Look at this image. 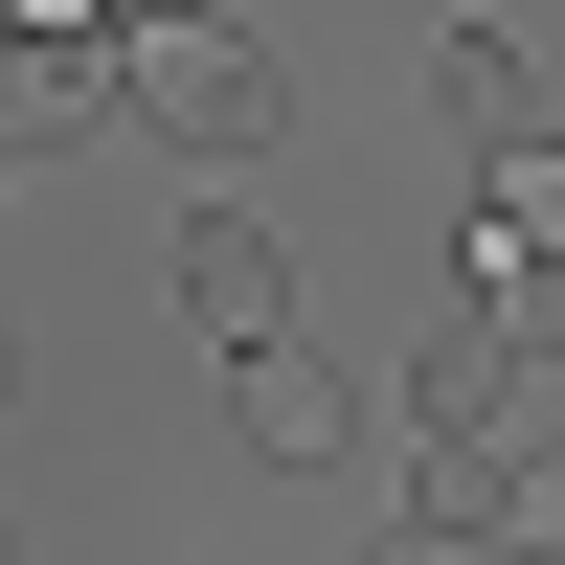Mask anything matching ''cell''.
Returning a JSON list of instances; mask_svg holds the SVG:
<instances>
[{
    "label": "cell",
    "mask_w": 565,
    "mask_h": 565,
    "mask_svg": "<svg viewBox=\"0 0 565 565\" xmlns=\"http://www.w3.org/2000/svg\"><path fill=\"white\" fill-rule=\"evenodd\" d=\"M521 385H543V362L498 340V317L430 362V385H407V430H430V498H476V521H498V476H521Z\"/></svg>",
    "instance_id": "2"
},
{
    "label": "cell",
    "mask_w": 565,
    "mask_h": 565,
    "mask_svg": "<svg viewBox=\"0 0 565 565\" xmlns=\"http://www.w3.org/2000/svg\"><path fill=\"white\" fill-rule=\"evenodd\" d=\"M498 340H521V362H565V249H498Z\"/></svg>",
    "instance_id": "8"
},
{
    "label": "cell",
    "mask_w": 565,
    "mask_h": 565,
    "mask_svg": "<svg viewBox=\"0 0 565 565\" xmlns=\"http://www.w3.org/2000/svg\"><path fill=\"white\" fill-rule=\"evenodd\" d=\"M498 249H565V136H498Z\"/></svg>",
    "instance_id": "7"
},
{
    "label": "cell",
    "mask_w": 565,
    "mask_h": 565,
    "mask_svg": "<svg viewBox=\"0 0 565 565\" xmlns=\"http://www.w3.org/2000/svg\"><path fill=\"white\" fill-rule=\"evenodd\" d=\"M430 90H452V136H476V159H498V136H543V68H521L498 23H452V45H430Z\"/></svg>",
    "instance_id": "5"
},
{
    "label": "cell",
    "mask_w": 565,
    "mask_h": 565,
    "mask_svg": "<svg viewBox=\"0 0 565 565\" xmlns=\"http://www.w3.org/2000/svg\"><path fill=\"white\" fill-rule=\"evenodd\" d=\"M114 68H136V114H159L181 159H271V114H295V90H271V45H249V23H204V0H159Z\"/></svg>",
    "instance_id": "1"
},
{
    "label": "cell",
    "mask_w": 565,
    "mask_h": 565,
    "mask_svg": "<svg viewBox=\"0 0 565 565\" xmlns=\"http://www.w3.org/2000/svg\"><path fill=\"white\" fill-rule=\"evenodd\" d=\"M362 565H521V543H498L476 498H452V521H385V543H362Z\"/></svg>",
    "instance_id": "10"
},
{
    "label": "cell",
    "mask_w": 565,
    "mask_h": 565,
    "mask_svg": "<svg viewBox=\"0 0 565 565\" xmlns=\"http://www.w3.org/2000/svg\"><path fill=\"white\" fill-rule=\"evenodd\" d=\"M340 430H362V407H340V362H295V340H249V452H295V476H317Z\"/></svg>",
    "instance_id": "4"
},
{
    "label": "cell",
    "mask_w": 565,
    "mask_h": 565,
    "mask_svg": "<svg viewBox=\"0 0 565 565\" xmlns=\"http://www.w3.org/2000/svg\"><path fill=\"white\" fill-rule=\"evenodd\" d=\"M498 543H521V565H565V452H521V476H498Z\"/></svg>",
    "instance_id": "9"
},
{
    "label": "cell",
    "mask_w": 565,
    "mask_h": 565,
    "mask_svg": "<svg viewBox=\"0 0 565 565\" xmlns=\"http://www.w3.org/2000/svg\"><path fill=\"white\" fill-rule=\"evenodd\" d=\"M181 317H204L226 362H249V340H295V271H271V226H249V204H204V226H181Z\"/></svg>",
    "instance_id": "3"
},
{
    "label": "cell",
    "mask_w": 565,
    "mask_h": 565,
    "mask_svg": "<svg viewBox=\"0 0 565 565\" xmlns=\"http://www.w3.org/2000/svg\"><path fill=\"white\" fill-rule=\"evenodd\" d=\"M114 90H136V68H114V45H23V159H68V136H90V114H114Z\"/></svg>",
    "instance_id": "6"
}]
</instances>
